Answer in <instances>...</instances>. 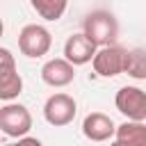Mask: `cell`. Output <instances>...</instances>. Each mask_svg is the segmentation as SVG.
Here are the masks:
<instances>
[{
    "label": "cell",
    "mask_w": 146,
    "mask_h": 146,
    "mask_svg": "<svg viewBox=\"0 0 146 146\" xmlns=\"http://www.w3.org/2000/svg\"><path fill=\"white\" fill-rule=\"evenodd\" d=\"M16 146H43L36 137H23V139H18L16 141Z\"/></svg>",
    "instance_id": "cell-15"
},
{
    "label": "cell",
    "mask_w": 146,
    "mask_h": 146,
    "mask_svg": "<svg viewBox=\"0 0 146 146\" xmlns=\"http://www.w3.org/2000/svg\"><path fill=\"white\" fill-rule=\"evenodd\" d=\"M98 48L80 32V34H71L64 43V59L73 66H82V64H89L94 62Z\"/></svg>",
    "instance_id": "cell-7"
},
{
    "label": "cell",
    "mask_w": 146,
    "mask_h": 146,
    "mask_svg": "<svg viewBox=\"0 0 146 146\" xmlns=\"http://www.w3.org/2000/svg\"><path fill=\"white\" fill-rule=\"evenodd\" d=\"M5 146H16V141H14V144H5Z\"/></svg>",
    "instance_id": "cell-18"
},
{
    "label": "cell",
    "mask_w": 146,
    "mask_h": 146,
    "mask_svg": "<svg viewBox=\"0 0 146 146\" xmlns=\"http://www.w3.org/2000/svg\"><path fill=\"white\" fill-rule=\"evenodd\" d=\"M41 80L48 84V87H66L75 80V66L68 64L64 57H55V59H48L43 66H41Z\"/></svg>",
    "instance_id": "cell-8"
},
{
    "label": "cell",
    "mask_w": 146,
    "mask_h": 146,
    "mask_svg": "<svg viewBox=\"0 0 146 146\" xmlns=\"http://www.w3.org/2000/svg\"><path fill=\"white\" fill-rule=\"evenodd\" d=\"M114 139L125 144V146H146V123L125 121V123L116 125Z\"/></svg>",
    "instance_id": "cell-11"
},
{
    "label": "cell",
    "mask_w": 146,
    "mask_h": 146,
    "mask_svg": "<svg viewBox=\"0 0 146 146\" xmlns=\"http://www.w3.org/2000/svg\"><path fill=\"white\" fill-rule=\"evenodd\" d=\"M110 146H125V144H121V141H116V139H114V141H112Z\"/></svg>",
    "instance_id": "cell-16"
},
{
    "label": "cell",
    "mask_w": 146,
    "mask_h": 146,
    "mask_svg": "<svg viewBox=\"0 0 146 146\" xmlns=\"http://www.w3.org/2000/svg\"><path fill=\"white\" fill-rule=\"evenodd\" d=\"M75 112H78V103L73 96L68 94H52L48 96L46 105H43V119L55 125V128H62V125H68L73 119H75Z\"/></svg>",
    "instance_id": "cell-5"
},
{
    "label": "cell",
    "mask_w": 146,
    "mask_h": 146,
    "mask_svg": "<svg viewBox=\"0 0 146 146\" xmlns=\"http://www.w3.org/2000/svg\"><path fill=\"white\" fill-rule=\"evenodd\" d=\"M94 71L100 78H114L125 73L128 66V50L121 46H107V48H98L96 57H94Z\"/></svg>",
    "instance_id": "cell-6"
},
{
    "label": "cell",
    "mask_w": 146,
    "mask_h": 146,
    "mask_svg": "<svg viewBox=\"0 0 146 146\" xmlns=\"http://www.w3.org/2000/svg\"><path fill=\"white\" fill-rule=\"evenodd\" d=\"M21 91H23V78H21L16 64L0 68V100L11 103L14 98H18Z\"/></svg>",
    "instance_id": "cell-10"
},
{
    "label": "cell",
    "mask_w": 146,
    "mask_h": 146,
    "mask_svg": "<svg viewBox=\"0 0 146 146\" xmlns=\"http://www.w3.org/2000/svg\"><path fill=\"white\" fill-rule=\"evenodd\" d=\"M11 64H16V59H14L11 50H7V48H0V68H5V66H11Z\"/></svg>",
    "instance_id": "cell-14"
},
{
    "label": "cell",
    "mask_w": 146,
    "mask_h": 146,
    "mask_svg": "<svg viewBox=\"0 0 146 146\" xmlns=\"http://www.w3.org/2000/svg\"><path fill=\"white\" fill-rule=\"evenodd\" d=\"M32 128V114L21 103H7L0 107V130L7 137L23 139Z\"/></svg>",
    "instance_id": "cell-2"
},
{
    "label": "cell",
    "mask_w": 146,
    "mask_h": 146,
    "mask_svg": "<svg viewBox=\"0 0 146 146\" xmlns=\"http://www.w3.org/2000/svg\"><path fill=\"white\" fill-rule=\"evenodd\" d=\"M82 135L89 141H107V139H112L116 135V125H114V121L107 114L91 112L82 121Z\"/></svg>",
    "instance_id": "cell-9"
},
{
    "label": "cell",
    "mask_w": 146,
    "mask_h": 146,
    "mask_svg": "<svg viewBox=\"0 0 146 146\" xmlns=\"http://www.w3.org/2000/svg\"><path fill=\"white\" fill-rule=\"evenodd\" d=\"M125 73L135 80H146V48L128 50V66Z\"/></svg>",
    "instance_id": "cell-13"
},
{
    "label": "cell",
    "mask_w": 146,
    "mask_h": 146,
    "mask_svg": "<svg viewBox=\"0 0 146 146\" xmlns=\"http://www.w3.org/2000/svg\"><path fill=\"white\" fill-rule=\"evenodd\" d=\"M116 110L128 119L144 123L146 121V91L139 87H121L114 96Z\"/></svg>",
    "instance_id": "cell-4"
},
{
    "label": "cell",
    "mask_w": 146,
    "mask_h": 146,
    "mask_svg": "<svg viewBox=\"0 0 146 146\" xmlns=\"http://www.w3.org/2000/svg\"><path fill=\"white\" fill-rule=\"evenodd\" d=\"M66 0H32V9L43 21H59L66 11Z\"/></svg>",
    "instance_id": "cell-12"
},
{
    "label": "cell",
    "mask_w": 146,
    "mask_h": 146,
    "mask_svg": "<svg viewBox=\"0 0 146 146\" xmlns=\"http://www.w3.org/2000/svg\"><path fill=\"white\" fill-rule=\"evenodd\" d=\"M2 32H5V23H2V18H0V36H2Z\"/></svg>",
    "instance_id": "cell-17"
},
{
    "label": "cell",
    "mask_w": 146,
    "mask_h": 146,
    "mask_svg": "<svg viewBox=\"0 0 146 146\" xmlns=\"http://www.w3.org/2000/svg\"><path fill=\"white\" fill-rule=\"evenodd\" d=\"M50 46H52V36H50L48 27H43V25L30 23L18 32V50L30 59L48 55Z\"/></svg>",
    "instance_id": "cell-3"
},
{
    "label": "cell",
    "mask_w": 146,
    "mask_h": 146,
    "mask_svg": "<svg viewBox=\"0 0 146 146\" xmlns=\"http://www.w3.org/2000/svg\"><path fill=\"white\" fill-rule=\"evenodd\" d=\"M82 34H84L96 48L116 46L119 23H116V18H114L112 11L96 9V11L87 14V18L82 21Z\"/></svg>",
    "instance_id": "cell-1"
}]
</instances>
